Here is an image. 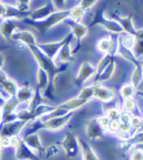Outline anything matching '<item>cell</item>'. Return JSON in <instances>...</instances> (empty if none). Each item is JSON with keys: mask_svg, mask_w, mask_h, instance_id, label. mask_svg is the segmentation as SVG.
I'll list each match as a JSON object with an SVG mask.
<instances>
[{"mask_svg": "<svg viewBox=\"0 0 143 160\" xmlns=\"http://www.w3.org/2000/svg\"><path fill=\"white\" fill-rule=\"evenodd\" d=\"M29 51L31 52V53L33 54L34 58L36 60V62L39 65V68L45 70L48 75L50 77V86L48 88V89L53 88V82H54V79L55 77L58 75L59 73H61L63 71L66 70V64L62 65V66L59 67L58 65L55 63V60L50 58L49 56H47L36 45H31L27 47Z\"/></svg>", "mask_w": 143, "mask_h": 160, "instance_id": "6da1fadb", "label": "cell"}, {"mask_svg": "<svg viewBox=\"0 0 143 160\" xmlns=\"http://www.w3.org/2000/svg\"><path fill=\"white\" fill-rule=\"evenodd\" d=\"M74 115V112H69L62 117L54 118L51 119H48L46 121H41L40 119L30 122L31 125L26 131V135L37 133L39 130H48V131H60L64 128L68 124L69 120L72 118Z\"/></svg>", "mask_w": 143, "mask_h": 160, "instance_id": "7a4b0ae2", "label": "cell"}, {"mask_svg": "<svg viewBox=\"0 0 143 160\" xmlns=\"http://www.w3.org/2000/svg\"><path fill=\"white\" fill-rule=\"evenodd\" d=\"M70 16V9L69 10H64V11H56L54 14H52L50 17L40 22H34L31 21L30 18H24V22L26 23L27 25H30L40 32H46L55 25L59 24L61 22H64L66 18H68Z\"/></svg>", "mask_w": 143, "mask_h": 160, "instance_id": "3957f363", "label": "cell"}, {"mask_svg": "<svg viewBox=\"0 0 143 160\" xmlns=\"http://www.w3.org/2000/svg\"><path fill=\"white\" fill-rule=\"evenodd\" d=\"M93 25H101L107 31H110L115 34H121L124 32L122 26L116 21H114L109 17L105 16V14H104V7L102 6L98 8L94 13V16L93 18V21L90 26H93Z\"/></svg>", "mask_w": 143, "mask_h": 160, "instance_id": "277c9868", "label": "cell"}, {"mask_svg": "<svg viewBox=\"0 0 143 160\" xmlns=\"http://www.w3.org/2000/svg\"><path fill=\"white\" fill-rule=\"evenodd\" d=\"M61 146L63 148L65 155L69 158L77 157L81 152V147L78 138L73 133H67L61 142Z\"/></svg>", "mask_w": 143, "mask_h": 160, "instance_id": "5b68a950", "label": "cell"}, {"mask_svg": "<svg viewBox=\"0 0 143 160\" xmlns=\"http://www.w3.org/2000/svg\"><path fill=\"white\" fill-rule=\"evenodd\" d=\"M28 123L25 120L17 119L8 123H0V135L1 137H14L19 136L22 132V130Z\"/></svg>", "mask_w": 143, "mask_h": 160, "instance_id": "8992f818", "label": "cell"}, {"mask_svg": "<svg viewBox=\"0 0 143 160\" xmlns=\"http://www.w3.org/2000/svg\"><path fill=\"white\" fill-rule=\"evenodd\" d=\"M95 73H97L95 67L93 66L89 61L82 62V64L80 65L79 71H78L77 75H76L75 80H74L75 86L79 87V88L83 87V84L88 80H90L92 77H93Z\"/></svg>", "mask_w": 143, "mask_h": 160, "instance_id": "52a82bcc", "label": "cell"}, {"mask_svg": "<svg viewBox=\"0 0 143 160\" xmlns=\"http://www.w3.org/2000/svg\"><path fill=\"white\" fill-rule=\"evenodd\" d=\"M65 23L69 25V27L71 28V33L73 35V37L76 39V43H77V48H76L74 53H76V52L78 51L79 49V45H80V42L83 40L84 37L87 35L88 33V26H86L85 24H83L82 22H75V21H72L71 18H66L64 21Z\"/></svg>", "mask_w": 143, "mask_h": 160, "instance_id": "ba28073f", "label": "cell"}, {"mask_svg": "<svg viewBox=\"0 0 143 160\" xmlns=\"http://www.w3.org/2000/svg\"><path fill=\"white\" fill-rule=\"evenodd\" d=\"M106 131L98 123L97 118H93L87 122L86 125V135L90 140L100 139L104 136Z\"/></svg>", "mask_w": 143, "mask_h": 160, "instance_id": "9c48e42d", "label": "cell"}, {"mask_svg": "<svg viewBox=\"0 0 143 160\" xmlns=\"http://www.w3.org/2000/svg\"><path fill=\"white\" fill-rule=\"evenodd\" d=\"M15 150V157L17 160H40L38 154L24 143V139Z\"/></svg>", "mask_w": 143, "mask_h": 160, "instance_id": "30bf717a", "label": "cell"}, {"mask_svg": "<svg viewBox=\"0 0 143 160\" xmlns=\"http://www.w3.org/2000/svg\"><path fill=\"white\" fill-rule=\"evenodd\" d=\"M93 87H94L93 98L98 99L103 103H109L113 101L114 97H115V93H114V91L111 88L102 86L99 82H93Z\"/></svg>", "mask_w": 143, "mask_h": 160, "instance_id": "8fae6325", "label": "cell"}, {"mask_svg": "<svg viewBox=\"0 0 143 160\" xmlns=\"http://www.w3.org/2000/svg\"><path fill=\"white\" fill-rule=\"evenodd\" d=\"M55 12H56V9L53 6L52 2L50 1L47 4H45L44 6L35 9L34 11H32L29 14V16H28L27 18H30L31 21H34V22H40V21L45 20V18H47L48 17H50Z\"/></svg>", "mask_w": 143, "mask_h": 160, "instance_id": "7c38bea8", "label": "cell"}, {"mask_svg": "<svg viewBox=\"0 0 143 160\" xmlns=\"http://www.w3.org/2000/svg\"><path fill=\"white\" fill-rule=\"evenodd\" d=\"M66 41V37L64 39L58 41V42H51V43H42V44H38L37 47L39 48L47 56H49L50 58L54 59L56 58V56L58 55L60 50L61 49V47Z\"/></svg>", "mask_w": 143, "mask_h": 160, "instance_id": "4fadbf2b", "label": "cell"}, {"mask_svg": "<svg viewBox=\"0 0 143 160\" xmlns=\"http://www.w3.org/2000/svg\"><path fill=\"white\" fill-rule=\"evenodd\" d=\"M72 38H74L72 33H70L66 36V41L63 44V46L61 47V49L60 50L58 55L56 56L55 60H58V61L62 62V63L71 61V59L73 58V53H72V49H71Z\"/></svg>", "mask_w": 143, "mask_h": 160, "instance_id": "5bb4252c", "label": "cell"}, {"mask_svg": "<svg viewBox=\"0 0 143 160\" xmlns=\"http://www.w3.org/2000/svg\"><path fill=\"white\" fill-rule=\"evenodd\" d=\"M110 18L112 20L116 21L124 29V32H126L127 34H130V35H133L135 36V33H136V30L135 25H133V22H132V20H131V15L130 16H127V17H122L120 15H117V14H111Z\"/></svg>", "mask_w": 143, "mask_h": 160, "instance_id": "9a60e30c", "label": "cell"}, {"mask_svg": "<svg viewBox=\"0 0 143 160\" xmlns=\"http://www.w3.org/2000/svg\"><path fill=\"white\" fill-rule=\"evenodd\" d=\"M12 40L21 42L23 45H24L26 47L37 44L35 35L28 30H17V31H15L14 34L12 35Z\"/></svg>", "mask_w": 143, "mask_h": 160, "instance_id": "2e32d148", "label": "cell"}, {"mask_svg": "<svg viewBox=\"0 0 143 160\" xmlns=\"http://www.w3.org/2000/svg\"><path fill=\"white\" fill-rule=\"evenodd\" d=\"M18 23L15 20H10V18H5L3 22L0 23V34L5 40L12 39V35L15 31H17Z\"/></svg>", "mask_w": 143, "mask_h": 160, "instance_id": "e0dca14e", "label": "cell"}, {"mask_svg": "<svg viewBox=\"0 0 143 160\" xmlns=\"http://www.w3.org/2000/svg\"><path fill=\"white\" fill-rule=\"evenodd\" d=\"M117 43H118L117 52L122 56L124 59L129 61V62H130V63H132L133 65H135V67H136V66H138V65H140V61H139V59L135 56V52H133V51H131L130 49H127L126 47L121 43L120 38H118Z\"/></svg>", "mask_w": 143, "mask_h": 160, "instance_id": "ac0fdd59", "label": "cell"}, {"mask_svg": "<svg viewBox=\"0 0 143 160\" xmlns=\"http://www.w3.org/2000/svg\"><path fill=\"white\" fill-rule=\"evenodd\" d=\"M23 139L24 141V143L28 146V148H30L37 154L45 152V148L43 147L41 141H40V137L37 133L25 135V137Z\"/></svg>", "mask_w": 143, "mask_h": 160, "instance_id": "d6986e66", "label": "cell"}, {"mask_svg": "<svg viewBox=\"0 0 143 160\" xmlns=\"http://www.w3.org/2000/svg\"><path fill=\"white\" fill-rule=\"evenodd\" d=\"M33 94H34V89L26 82L23 84L22 87H19L15 97L17 98L19 103H25V102L29 103V101L33 97Z\"/></svg>", "mask_w": 143, "mask_h": 160, "instance_id": "ffe728a7", "label": "cell"}, {"mask_svg": "<svg viewBox=\"0 0 143 160\" xmlns=\"http://www.w3.org/2000/svg\"><path fill=\"white\" fill-rule=\"evenodd\" d=\"M116 45H117V40L116 43H114L111 37H105V38L100 39L97 43V49L100 53L104 55L109 52H117V50H113Z\"/></svg>", "mask_w": 143, "mask_h": 160, "instance_id": "44dd1931", "label": "cell"}, {"mask_svg": "<svg viewBox=\"0 0 143 160\" xmlns=\"http://www.w3.org/2000/svg\"><path fill=\"white\" fill-rule=\"evenodd\" d=\"M36 81H37V89H39L41 92H45L50 86V77L48 73L41 69L38 68L36 73Z\"/></svg>", "mask_w": 143, "mask_h": 160, "instance_id": "7402d4cb", "label": "cell"}, {"mask_svg": "<svg viewBox=\"0 0 143 160\" xmlns=\"http://www.w3.org/2000/svg\"><path fill=\"white\" fill-rule=\"evenodd\" d=\"M115 70H116V62H115V60H113L100 74L94 76V82L102 83L104 82L109 81L113 77L114 73H115Z\"/></svg>", "mask_w": 143, "mask_h": 160, "instance_id": "603a6c76", "label": "cell"}, {"mask_svg": "<svg viewBox=\"0 0 143 160\" xmlns=\"http://www.w3.org/2000/svg\"><path fill=\"white\" fill-rule=\"evenodd\" d=\"M87 103H88L87 101L80 99L79 97H75V98H72V99L66 101L64 103H61V105L56 106V107H59V108H61L62 110H65L66 112H75L79 108L85 106Z\"/></svg>", "mask_w": 143, "mask_h": 160, "instance_id": "cb8c5ba5", "label": "cell"}, {"mask_svg": "<svg viewBox=\"0 0 143 160\" xmlns=\"http://www.w3.org/2000/svg\"><path fill=\"white\" fill-rule=\"evenodd\" d=\"M80 147H81V152H82V158L83 160H99L97 153L93 149V148L86 142L84 139L79 140Z\"/></svg>", "mask_w": 143, "mask_h": 160, "instance_id": "d4e9b609", "label": "cell"}, {"mask_svg": "<svg viewBox=\"0 0 143 160\" xmlns=\"http://www.w3.org/2000/svg\"><path fill=\"white\" fill-rule=\"evenodd\" d=\"M29 14L24 13L17 8V6L6 4V12H5V18H10V20H24L27 18Z\"/></svg>", "mask_w": 143, "mask_h": 160, "instance_id": "484cf974", "label": "cell"}, {"mask_svg": "<svg viewBox=\"0 0 143 160\" xmlns=\"http://www.w3.org/2000/svg\"><path fill=\"white\" fill-rule=\"evenodd\" d=\"M115 53L116 52H109L107 54H104L103 55V58L99 60L98 64L97 65V67H95L97 73H95L94 76H97V75L100 74L113 60H115Z\"/></svg>", "mask_w": 143, "mask_h": 160, "instance_id": "4316f807", "label": "cell"}, {"mask_svg": "<svg viewBox=\"0 0 143 160\" xmlns=\"http://www.w3.org/2000/svg\"><path fill=\"white\" fill-rule=\"evenodd\" d=\"M135 46L133 49L135 56L139 59L143 56V28L142 29H137L135 35Z\"/></svg>", "mask_w": 143, "mask_h": 160, "instance_id": "83f0119b", "label": "cell"}, {"mask_svg": "<svg viewBox=\"0 0 143 160\" xmlns=\"http://www.w3.org/2000/svg\"><path fill=\"white\" fill-rule=\"evenodd\" d=\"M135 93H136V88L133 87V84L131 82L124 83L120 88V95L123 99L133 98Z\"/></svg>", "mask_w": 143, "mask_h": 160, "instance_id": "f1b7e54d", "label": "cell"}, {"mask_svg": "<svg viewBox=\"0 0 143 160\" xmlns=\"http://www.w3.org/2000/svg\"><path fill=\"white\" fill-rule=\"evenodd\" d=\"M143 81V69L141 67V65H138L135 68L133 72L131 73V77H130V82L133 84L136 89L140 86L141 82Z\"/></svg>", "mask_w": 143, "mask_h": 160, "instance_id": "f546056e", "label": "cell"}, {"mask_svg": "<svg viewBox=\"0 0 143 160\" xmlns=\"http://www.w3.org/2000/svg\"><path fill=\"white\" fill-rule=\"evenodd\" d=\"M42 101H43V96H42V92L35 88L34 89V94H33V97L31 98V100L29 101V104H28V111H34L38 106L42 104Z\"/></svg>", "mask_w": 143, "mask_h": 160, "instance_id": "4dcf8cb0", "label": "cell"}, {"mask_svg": "<svg viewBox=\"0 0 143 160\" xmlns=\"http://www.w3.org/2000/svg\"><path fill=\"white\" fill-rule=\"evenodd\" d=\"M93 95H94V87H93V83L92 86L83 88L77 97L89 102L93 98Z\"/></svg>", "mask_w": 143, "mask_h": 160, "instance_id": "1f68e13d", "label": "cell"}, {"mask_svg": "<svg viewBox=\"0 0 143 160\" xmlns=\"http://www.w3.org/2000/svg\"><path fill=\"white\" fill-rule=\"evenodd\" d=\"M85 14H86V11L80 5L75 6L72 9H70L69 18H71L72 21H75V22H80L83 18V17L85 16Z\"/></svg>", "mask_w": 143, "mask_h": 160, "instance_id": "d6a6232c", "label": "cell"}, {"mask_svg": "<svg viewBox=\"0 0 143 160\" xmlns=\"http://www.w3.org/2000/svg\"><path fill=\"white\" fill-rule=\"evenodd\" d=\"M121 43L126 47L127 49H130L133 51L135 46V37L130 34H126L125 36H123L120 38Z\"/></svg>", "mask_w": 143, "mask_h": 160, "instance_id": "836d02e7", "label": "cell"}, {"mask_svg": "<svg viewBox=\"0 0 143 160\" xmlns=\"http://www.w3.org/2000/svg\"><path fill=\"white\" fill-rule=\"evenodd\" d=\"M130 124L131 126V128L135 129V130H139L143 127V119L141 117L136 116V115H132Z\"/></svg>", "mask_w": 143, "mask_h": 160, "instance_id": "e575fe53", "label": "cell"}, {"mask_svg": "<svg viewBox=\"0 0 143 160\" xmlns=\"http://www.w3.org/2000/svg\"><path fill=\"white\" fill-rule=\"evenodd\" d=\"M105 115L108 117L110 120H115V119L120 118L121 112L117 107H110L109 109L105 111Z\"/></svg>", "mask_w": 143, "mask_h": 160, "instance_id": "d590c367", "label": "cell"}, {"mask_svg": "<svg viewBox=\"0 0 143 160\" xmlns=\"http://www.w3.org/2000/svg\"><path fill=\"white\" fill-rule=\"evenodd\" d=\"M122 107H123V110H124V111H128V112H132L133 111L135 110V108H136L135 101L133 100V98H130V99H124Z\"/></svg>", "mask_w": 143, "mask_h": 160, "instance_id": "8d00e7d4", "label": "cell"}, {"mask_svg": "<svg viewBox=\"0 0 143 160\" xmlns=\"http://www.w3.org/2000/svg\"><path fill=\"white\" fill-rule=\"evenodd\" d=\"M31 0H17V8L24 13H27L29 10V3Z\"/></svg>", "mask_w": 143, "mask_h": 160, "instance_id": "74e56055", "label": "cell"}, {"mask_svg": "<svg viewBox=\"0 0 143 160\" xmlns=\"http://www.w3.org/2000/svg\"><path fill=\"white\" fill-rule=\"evenodd\" d=\"M97 119L98 121V123L101 125V127L107 131L109 130V125H110V119L108 118V117L106 115H103V116H99V117H97Z\"/></svg>", "mask_w": 143, "mask_h": 160, "instance_id": "f35d334b", "label": "cell"}, {"mask_svg": "<svg viewBox=\"0 0 143 160\" xmlns=\"http://www.w3.org/2000/svg\"><path fill=\"white\" fill-rule=\"evenodd\" d=\"M60 149L59 148L56 147V145H51L48 148H45V153H46V157L47 158H50V157H53L55 156L56 153H59Z\"/></svg>", "mask_w": 143, "mask_h": 160, "instance_id": "ab89813d", "label": "cell"}, {"mask_svg": "<svg viewBox=\"0 0 143 160\" xmlns=\"http://www.w3.org/2000/svg\"><path fill=\"white\" fill-rule=\"evenodd\" d=\"M97 1L98 0H82L79 5L84 9L86 12H87V11L91 10V9L93 7V5L97 3Z\"/></svg>", "mask_w": 143, "mask_h": 160, "instance_id": "60d3db41", "label": "cell"}, {"mask_svg": "<svg viewBox=\"0 0 143 160\" xmlns=\"http://www.w3.org/2000/svg\"><path fill=\"white\" fill-rule=\"evenodd\" d=\"M51 2L55 7L56 11H64L66 0H51Z\"/></svg>", "mask_w": 143, "mask_h": 160, "instance_id": "b9f144b4", "label": "cell"}, {"mask_svg": "<svg viewBox=\"0 0 143 160\" xmlns=\"http://www.w3.org/2000/svg\"><path fill=\"white\" fill-rule=\"evenodd\" d=\"M130 160H143V152L140 149L133 148L132 152L130 153Z\"/></svg>", "mask_w": 143, "mask_h": 160, "instance_id": "7bdbcfd3", "label": "cell"}, {"mask_svg": "<svg viewBox=\"0 0 143 160\" xmlns=\"http://www.w3.org/2000/svg\"><path fill=\"white\" fill-rule=\"evenodd\" d=\"M132 117V114L130 112H128V111H124L121 112V115H120V121L122 123H130V118Z\"/></svg>", "mask_w": 143, "mask_h": 160, "instance_id": "ee69618b", "label": "cell"}, {"mask_svg": "<svg viewBox=\"0 0 143 160\" xmlns=\"http://www.w3.org/2000/svg\"><path fill=\"white\" fill-rule=\"evenodd\" d=\"M122 122L120 121V119H115V120H111L110 121V125H109V130L112 131V132H118L120 127H121Z\"/></svg>", "mask_w": 143, "mask_h": 160, "instance_id": "f6af8a7d", "label": "cell"}, {"mask_svg": "<svg viewBox=\"0 0 143 160\" xmlns=\"http://www.w3.org/2000/svg\"><path fill=\"white\" fill-rule=\"evenodd\" d=\"M0 146L2 148L11 147V138L10 137H0Z\"/></svg>", "mask_w": 143, "mask_h": 160, "instance_id": "bcb514c9", "label": "cell"}, {"mask_svg": "<svg viewBox=\"0 0 143 160\" xmlns=\"http://www.w3.org/2000/svg\"><path fill=\"white\" fill-rule=\"evenodd\" d=\"M23 138H21L20 136H14V137H11V148H16L20 143L22 142Z\"/></svg>", "mask_w": 143, "mask_h": 160, "instance_id": "7dc6e473", "label": "cell"}, {"mask_svg": "<svg viewBox=\"0 0 143 160\" xmlns=\"http://www.w3.org/2000/svg\"><path fill=\"white\" fill-rule=\"evenodd\" d=\"M5 12H6V4L0 0V18H3V20L5 18Z\"/></svg>", "mask_w": 143, "mask_h": 160, "instance_id": "c3c4849f", "label": "cell"}, {"mask_svg": "<svg viewBox=\"0 0 143 160\" xmlns=\"http://www.w3.org/2000/svg\"><path fill=\"white\" fill-rule=\"evenodd\" d=\"M5 63V58H4V54L0 52V70H2V67Z\"/></svg>", "mask_w": 143, "mask_h": 160, "instance_id": "681fc988", "label": "cell"}, {"mask_svg": "<svg viewBox=\"0 0 143 160\" xmlns=\"http://www.w3.org/2000/svg\"><path fill=\"white\" fill-rule=\"evenodd\" d=\"M139 61H140V65H141V67H142V69H143V56H142V58L139 59Z\"/></svg>", "mask_w": 143, "mask_h": 160, "instance_id": "f907efd6", "label": "cell"}, {"mask_svg": "<svg viewBox=\"0 0 143 160\" xmlns=\"http://www.w3.org/2000/svg\"><path fill=\"white\" fill-rule=\"evenodd\" d=\"M0 137H1V135H0ZM1 150H2V148L0 146V160H1Z\"/></svg>", "mask_w": 143, "mask_h": 160, "instance_id": "816d5d0a", "label": "cell"}, {"mask_svg": "<svg viewBox=\"0 0 143 160\" xmlns=\"http://www.w3.org/2000/svg\"><path fill=\"white\" fill-rule=\"evenodd\" d=\"M78 1H79V2H81V1H82V0H78Z\"/></svg>", "mask_w": 143, "mask_h": 160, "instance_id": "f5cc1de1", "label": "cell"}]
</instances>
